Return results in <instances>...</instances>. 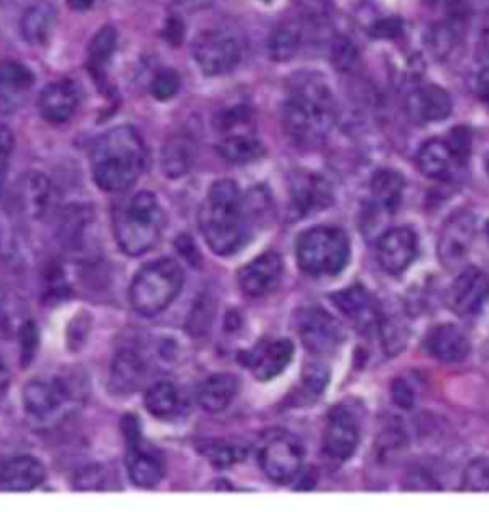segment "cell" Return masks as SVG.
Wrapping results in <instances>:
<instances>
[{"mask_svg":"<svg viewBox=\"0 0 489 512\" xmlns=\"http://www.w3.org/2000/svg\"><path fill=\"white\" fill-rule=\"evenodd\" d=\"M337 123V102L318 77H300L283 104V128L298 148H316Z\"/></svg>","mask_w":489,"mask_h":512,"instance_id":"6da1fadb","label":"cell"},{"mask_svg":"<svg viewBox=\"0 0 489 512\" xmlns=\"http://www.w3.org/2000/svg\"><path fill=\"white\" fill-rule=\"evenodd\" d=\"M199 230L214 255L239 251L251 232L249 209L234 180H218L207 193L199 211Z\"/></svg>","mask_w":489,"mask_h":512,"instance_id":"7a4b0ae2","label":"cell"},{"mask_svg":"<svg viewBox=\"0 0 489 512\" xmlns=\"http://www.w3.org/2000/svg\"><path fill=\"white\" fill-rule=\"evenodd\" d=\"M90 167L100 190H128L146 167V146L136 128L121 125L104 132L92 148Z\"/></svg>","mask_w":489,"mask_h":512,"instance_id":"3957f363","label":"cell"},{"mask_svg":"<svg viewBox=\"0 0 489 512\" xmlns=\"http://www.w3.org/2000/svg\"><path fill=\"white\" fill-rule=\"evenodd\" d=\"M165 230V213L151 192H138L115 218V237L121 251L140 256L151 251Z\"/></svg>","mask_w":489,"mask_h":512,"instance_id":"277c9868","label":"cell"},{"mask_svg":"<svg viewBox=\"0 0 489 512\" xmlns=\"http://www.w3.org/2000/svg\"><path fill=\"white\" fill-rule=\"evenodd\" d=\"M184 285V272L172 258L146 264L130 285V304L140 316H157L165 312Z\"/></svg>","mask_w":489,"mask_h":512,"instance_id":"5b68a950","label":"cell"},{"mask_svg":"<svg viewBox=\"0 0 489 512\" xmlns=\"http://www.w3.org/2000/svg\"><path fill=\"white\" fill-rule=\"evenodd\" d=\"M297 260L308 276H337L350 260V241L339 228H312L298 237Z\"/></svg>","mask_w":489,"mask_h":512,"instance_id":"8992f818","label":"cell"},{"mask_svg":"<svg viewBox=\"0 0 489 512\" xmlns=\"http://www.w3.org/2000/svg\"><path fill=\"white\" fill-rule=\"evenodd\" d=\"M125 438H127V465L130 480L140 488H153L165 476L163 455L148 442H144L136 417H125Z\"/></svg>","mask_w":489,"mask_h":512,"instance_id":"52a82bcc","label":"cell"},{"mask_svg":"<svg viewBox=\"0 0 489 512\" xmlns=\"http://www.w3.org/2000/svg\"><path fill=\"white\" fill-rule=\"evenodd\" d=\"M193 58L207 75H226L241 62V46L232 35L205 31L193 43Z\"/></svg>","mask_w":489,"mask_h":512,"instance_id":"ba28073f","label":"cell"},{"mask_svg":"<svg viewBox=\"0 0 489 512\" xmlns=\"http://www.w3.org/2000/svg\"><path fill=\"white\" fill-rule=\"evenodd\" d=\"M260 467L264 474L276 482L287 484L295 480L304 463V451L297 440L289 434H277L260 449Z\"/></svg>","mask_w":489,"mask_h":512,"instance_id":"9c48e42d","label":"cell"},{"mask_svg":"<svg viewBox=\"0 0 489 512\" xmlns=\"http://www.w3.org/2000/svg\"><path fill=\"white\" fill-rule=\"evenodd\" d=\"M298 333L304 346L318 356L333 354L344 342L341 323L321 308H306L298 314Z\"/></svg>","mask_w":489,"mask_h":512,"instance_id":"30bf717a","label":"cell"},{"mask_svg":"<svg viewBox=\"0 0 489 512\" xmlns=\"http://www.w3.org/2000/svg\"><path fill=\"white\" fill-rule=\"evenodd\" d=\"M360 421L352 409L346 406L335 407L327 415L323 430V451L335 461L350 459L360 444Z\"/></svg>","mask_w":489,"mask_h":512,"instance_id":"8fae6325","label":"cell"},{"mask_svg":"<svg viewBox=\"0 0 489 512\" xmlns=\"http://www.w3.org/2000/svg\"><path fill=\"white\" fill-rule=\"evenodd\" d=\"M449 306L455 314L476 316L489 300V276L478 268L465 270L449 289Z\"/></svg>","mask_w":489,"mask_h":512,"instance_id":"7c38bea8","label":"cell"},{"mask_svg":"<svg viewBox=\"0 0 489 512\" xmlns=\"http://www.w3.org/2000/svg\"><path fill=\"white\" fill-rule=\"evenodd\" d=\"M474 234L476 224L470 214H455L447 220L438 241V255L446 268H457L467 260L474 243Z\"/></svg>","mask_w":489,"mask_h":512,"instance_id":"4fadbf2b","label":"cell"},{"mask_svg":"<svg viewBox=\"0 0 489 512\" xmlns=\"http://www.w3.org/2000/svg\"><path fill=\"white\" fill-rule=\"evenodd\" d=\"M283 276V262L281 256L270 251L264 255L256 256L243 270L239 272V287L247 297L260 299L276 291Z\"/></svg>","mask_w":489,"mask_h":512,"instance_id":"5bb4252c","label":"cell"},{"mask_svg":"<svg viewBox=\"0 0 489 512\" xmlns=\"http://www.w3.org/2000/svg\"><path fill=\"white\" fill-rule=\"evenodd\" d=\"M419 241L417 235L409 228H392L384 232L377 245V255L384 270L392 276L405 272L411 262L417 258Z\"/></svg>","mask_w":489,"mask_h":512,"instance_id":"9a60e30c","label":"cell"},{"mask_svg":"<svg viewBox=\"0 0 489 512\" xmlns=\"http://www.w3.org/2000/svg\"><path fill=\"white\" fill-rule=\"evenodd\" d=\"M333 302L362 333H371L383 325V314L377 300L360 285L335 293Z\"/></svg>","mask_w":489,"mask_h":512,"instance_id":"2e32d148","label":"cell"},{"mask_svg":"<svg viewBox=\"0 0 489 512\" xmlns=\"http://www.w3.org/2000/svg\"><path fill=\"white\" fill-rule=\"evenodd\" d=\"M333 203L331 184L312 172L297 174L291 184V205L298 214H310L323 211Z\"/></svg>","mask_w":489,"mask_h":512,"instance_id":"e0dca14e","label":"cell"},{"mask_svg":"<svg viewBox=\"0 0 489 512\" xmlns=\"http://www.w3.org/2000/svg\"><path fill=\"white\" fill-rule=\"evenodd\" d=\"M451 98L444 88L436 85H423L413 88L405 100L409 117L417 123L444 121L451 113Z\"/></svg>","mask_w":489,"mask_h":512,"instance_id":"ac0fdd59","label":"cell"},{"mask_svg":"<svg viewBox=\"0 0 489 512\" xmlns=\"http://www.w3.org/2000/svg\"><path fill=\"white\" fill-rule=\"evenodd\" d=\"M293 354H295V346L287 339L264 342L253 352H249L247 365L251 367L258 381H272L289 367V363L293 362Z\"/></svg>","mask_w":489,"mask_h":512,"instance_id":"d6986e66","label":"cell"},{"mask_svg":"<svg viewBox=\"0 0 489 512\" xmlns=\"http://www.w3.org/2000/svg\"><path fill=\"white\" fill-rule=\"evenodd\" d=\"M81 102L79 88L73 81H56L44 86L39 96V109L41 115L48 123H67Z\"/></svg>","mask_w":489,"mask_h":512,"instance_id":"ffe728a7","label":"cell"},{"mask_svg":"<svg viewBox=\"0 0 489 512\" xmlns=\"http://www.w3.org/2000/svg\"><path fill=\"white\" fill-rule=\"evenodd\" d=\"M426 350L440 362H461L470 352V342L457 325L442 323L426 335Z\"/></svg>","mask_w":489,"mask_h":512,"instance_id":"44dd1931","label":"cell"},{"mask_svg":"<svg viewBox=\"0 0 489 512\" xmlns=\"http://www.w3.org/2000/svg\"><path fill=\"white\" fill-rule=\"evenodd\" d=\"M46 478L44 465L29 455H18L6 461L0 469V486L8 491H31L39 488Z\"/></svg>","mask_w":489,"mask_h":512,"instance_id":"7402d4cb","label":"cell"},{"mask_svg":"<svg viewBox=\"0 0 489 512\" xmlns=\"http://www.w3.org/2000/svg\"><path fill=\"white\" fill-rule=\"evenodd\" d=\"M65 390L58 383L31 381L23 390L25 411L35 419H48L64 406Z\"/></svg>","mask_w":489,"mask_h":512,"instance_id":"603a6c76","label":"cell"},{"mask_svg":"<svg viewBox=\"0 0 489 512\" xmlns=\"http://www.w3.org/2000/svg\"><path fill=\"white\" fill-rule=\"evenodd\" d=\"M239 381L232 373H214L197 386V402L209 413H220L234 402Z\"/></svg>","mask_w":489,"mask_h":512,"instance_id":"cb8c5ba5","label":"cell"},{"mask_svg":"<svg viewBox=\"0 0 489 512\" xmlns=\"http://www.w3.org/2000/svg\"><path fill=\"white\" fill-rule=\"evenodd\" d=\"M146 379V363L134 350H121L111 363V388L117 394H132Z\"/></svg>","mask_w":489,"mask_h":512,"instance_id":"d4e9b609","label":"cell"},{"mask_svg":"<svg viewBox=\"0 0 489 512\" xmlns=\"http://www.w3.org/2000/svg\"><path fill=\"white\" fill-rule=\"evenodd\" d=\"M216 150L220 157L232 165H249L264 155L260 140L251 130H235L226 132L218 142Z\"/></svg>","mask_w":489,"mask_h":512,"instance_id":"484cf974","label":"cell"},{"mask_svg":"<svg viewBox=\"0 0 489 512\" xmlns=\"http://www.w3.org/2000/svg\"><path fill=\"white\" fill-rule=\"evenodd\" d=\"M56 18H58V12H56L54 4H50L46 0L29 6L22 16V23H20L23 39L35 46L46 43L54 31Z\"/></svg>","mask_w":489,"mask_h":512,"instance_id":"4316f807","label":"cell"},{"mask_svg":"<svg viewBox=\"0 0 489 512\" xmlns=\"http://www.w3.org/2000/svg\"><path fill=\"white\" fill-rule=\"evenodd\" d=\"M453 163H457L453 151L449 148L447 140H428L417 153V167L428 178L444 180L449 178Z\"/></svg>","mask_w":489,"mask_h":512,"instance_id":"83f0119b","label":"cell"},{"mask_svg":"<svg viewBox=\"0 0 489 512\" xmlns=\"http://www.w3.org/2000/svg\"><path fill=\"white\" fill-rule=\"evenodd\" d=\"M35 83L33 73L18 62H2L0 64V102L12 107L22 102L23 96L31 90Z\"/></svg>","mask_w":489,"mask_h":512,"instance_id":"f1b7e54d","label":"cell"},{"mask_svg":"<svg viewBox=\"0 0 489 512\" xmlns=\"http://www.w3.org/2000/svg\"><path fill=\"white\" fill-rule=\"evenodd\" d=\"M404 190L405 180L400 172L384 169V171L375 172V176L371 180L373 199L377 201V205L381 209L388 213H394L400 207Z\"/></svg>","mask_w":489,"mask_h":512,"instance_id":"f546056e","label":"cell"},{"mask_svg":"<svg viewBox=\"0 0 489 512\" xmlns=\"http://www.w3.org/2000/svg\"><path fill=\"white\" fill-rule=\"evenodd\" d=\"M182 407L180 390L172 383H155L146 392V409L161 421H171Z\"/></svg>","mask_w":489,"mask_h":512,"instance_id":"4dcf8cb0","label":"cell"},{"mask_svg":"<svg viewBox=\"0 0 489 512\" xmlns=\"http://www.w3.org/2000/svg\"><path fill=\"white\" fill-rule=\"evenodd\" d=\"M115 46H117V31L113 27L100 29L92 39V43L88 46V67L96 77L104 73L107 62L115 52Z\"/></svg>","mask_w":489,"mask_h":512,"instance_id":"1f68e13d","label":"cell"},{"mask_svg":"<svg viewBox=\"0 0 489 512\" xmlns=\"http://www.w3.org/2000/svg\"><path fill=\"white\" fill-rule=\"evenodd\" d=\"M300 48V31L295 25H279L270 37L268 52L270 58L276 62H287L297 56Z\"/></svg>","mask_w":489,"mask_h":512,"instance_id":"d6a6232c","label":"cell"},{"mask_svg":"<svg viewBox=\"0 0 489 512\" xmlns=\"http://www.w3.org/2000/svg\"><path fill=\"white\" fill-rule=\"evenodd\" d=\"M192 150L190 142L184 138H176L167 144L163 153V169L169 178H180L192 167Z\"/></svg>","mask_w":489,"mask_h":512,"instance_id":"836d02e7","label":"cell"},{"mask_svg":"<svg viewBox=\"0 0 489 512\" xmlns=\"http://www.w3.org/2000/svg\"><path fill=\"white\" fill-rule=\"evenodd\" d=\"M201 453L213 463L216 469H228L245 459V449L230 442H207Z\"/></svg>","mask_w":489,"mask_h":512,"instance_id":"e575fe53","label":"cell"},{"mask_svg":"<svg viewBox=\"0 0 489 512\" xmlns=\"http://www.w3.org/2000/svg\"><path fill=\"white\" fill-rule=\"evenodd\" d=\"M461 491H476V493L489 491L488 459H474L468 463L465 474H463Z\"/></svg>","mask_w":489,"mask_h":512,"instance_id":"d590c367","label":"cell"},{"mask_svg":"<svg viewBox=\"0 0 489 512\" xmlns=\"http://www.w3.org/2000/svg\"><path fill=\"white\" fill-rule=\"evenodd\" d=\"M426 43L430 44L432 52L436 56H446L447 52L453 48L455 44V33L451 29L449 23H440V25H434L428 33V39Z\"/></svg>","mask_w":489,"mask_h":512,"instance_id":"8d00e7d4","label":"cell"},{"mask_svg":"<svg viewBox=\"0 0 489 512\" xmlns=\"http://www.w3.org/2000/svg\"><path fill=\"white\" fill-rule=\"evenodd\" d=\"M180 88V79L174 71H163L159 73L153 83H151V94L157 100H171L172 96L178 92Z\"/></svg>","mask_w":489,"mask_h":512,"instance_id":"74e56055","label":"cell"},{"mask_svg":"<svg viewBox=\"0 0 489 512\" xmlns=\"http://www.w3.org/2000/svg\"><path fill=\"white\" fill-rule=\"evenodd\" d=\"M358 60V52L356 46L346 41V39H339L333 44V62L341 69V71H348L352 69Z\"/></svg>","mask_w":489,"mask_h":512,"instance_id":"f35d334b","label":"cell"},{"mask_svg":"<svg viewBox=\"0 0 489 512\" xmlns=\"http://www.w3.org/2000/svg\"><path fill=\"white\" fill-rule=\"evenodd\" d=\"M426 6L440 8L451 22H459L467 16L470 0H425Z\"/></svg>","mask_w":489,"mask_h":512,"instance_id":"ab89813d","label":"cell"},{"mask_svg":"<svg viewBox=\"0 0 489 512\" xmlns=\"http://www.w3.org/2000/svg\"><path fill=\"white\" fill-rule=\"evenodd\" d=\"M457 163H465L470 155V132L467 128H455L447 140Z\"/></svg>","mask_w":489,"mask_h":512,"instance_id":"60d3db41","label":"cell"},{"mask_svg":"<svg viewBox=\"0 0 489 512\" xmlns=\"http://www.w3.org/2000/svg\"><path fill=\"white\" fill-rule=\"evenodd\" d=\"M12 150H14V134L10 132V128L0 125V192H2L6 171L10 165Z\"/></svg>","mask_w":489,"mask_h":512,"instance_id":"b9f144b4","label":"cell"},{"mask_svg":"<svg viewBox=\"0 0 489 512\" xmlns=\"http://www.w3.org/2000/svg\"><path fill=\"white\" fill-rule=\"evenodd\" d=\"M304 381L306 386L314 392H323L325 384L329 381V373L323 365H310L306 371H304Z\"/></svg>","mask_w":489,"mask_h":512,"instance_id":"7bdbcfd3","label":"cell"},{"mask_svg":"<svg viewBox=\"0 0 489 512\" xmlns=\"http://www.w3.org/2000/svg\"><path fill=\"white\" fill-rule=\"evenodd\" d=\"M392 396H394V402H396L398 406H415V390L411 388V384L405 383L404 379H400V381H396V383H394Z\"/></svg>","mask_w":489,"mask_h":512,"instance_id":"ee69618b","label":"cell"},{"mask_svg":"<svg viewBox=\"0 0 489 512\" xmlns=\"http://www.w3.org/2000/svg\"><path fill=\"white\" fill-rule=\"evenodd\" d=\"M298 6L304 12V16H308L312 20H319V18H325L329 0H298Z\"/></svg>","mask_w":489,"mask_h":512,"instance_id":"f6af8a7d","label":"cell"},{"mask_svg":"<svg viewBox=\"0 0 489 512\" xmlns=\"http://www.w3.org/2000/svg\"><path fill=\"white\" fill-rule=\"evenodd\" d=\"M37 348V333H35V325L27 323L22 329V360L23 363L29 362L33 352Z\"/></svg>","mask_w":489,"mask_h":512,"instance_id":"bcb514c9","label":"cell"},{"mask_svg":"<svg viewBox=\"0 0 489 512\" xmlns=\"http://www.w3.org/2000/svg\"><path fill=\"white\" fill-rule=\"evenodd\" d=\"M398 33H400V22H396V20H386L373 29V35L379 39L381 37H396Z\"/></svg>","mask_w":489,"mask_h":512,"instance_id":"7dc6e473","label":"cell"},{"mask_svg":"<svg viewBox=\"0 0 489 512\" xmlns=\"http://www.w3.org/2000/svg\"><path fill=\"white\" fill-rule=\"evenodd\" d=\"M476 90H478L480 98L489 104V65L488 67H484V69L478 73V79H476Z\"/></svg>","mask_w":489,"mask_h":512,"instance_id":"c3c4849f","label":"cell"},{"mask_svg":"<svg viewBox=\"0 0 489 512\" xmlns=\"http://www.w3.org/2000/svg\"><path fill=\"white\" fill-rule=\"evenodd\" d=\"M8 386H10V375H8V369L2 362V358H0V402L4 400V396L8 392Z\"/></svg>","mask_w":489,"mask_h":512,"instance_id":"681fc988","label":"cell"},{"mask_svg":"<svg viewBox=\"0 0 489 512\" xmlns=\"http://www.w3.org/2000/svg\"><path fill=\"white\" fill-rule=\"evenodd\" d=\"M480 39H482V48L484 52L489 56V10L488 14L484 16V22H482V31H480Z\"/></svg>","mask_w":489,"mask_h":512,"instance_id":"f907efd6","label":"cell"},{"mask_svg":"<svg viewBox=\"0 0 489 512\" xmlns=\"http://www.w3.org/2000/svg\"><path fill=\"white\" fill-rule=\"evenodd\" d=\"M67 2L73 10H88L94 4V0H67Z\"/></svg>","mask_w":489,"mask_h":512,"instance_id":"816d5d0a","label":"cell"},{"mask_svg":"<svg viewBox=\"0 0 489 512\" xmlns=\"http://www.w3.org/2000/svg\"><path fill=\"white\" fill-rule=\"evenodd\" d=\"M486 232H488V239H489V222H488V226H486Z\"/></svg>","mask_w":489,"mask_h":512,"instance_id":"f5cc1de1","label":"cell"}]
</instances>
